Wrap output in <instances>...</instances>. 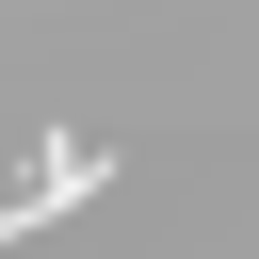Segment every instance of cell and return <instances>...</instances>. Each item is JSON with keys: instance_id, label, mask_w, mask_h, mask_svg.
Segmentation results:
<instances>
[{"instance_id": "6da1fadb", "label": "cell", "mask_w": 259, "mask_h": 259, "mask_svg": "<svg viewBox=\"0 0 259 259\" xmlns=\"http://www.w3.org/2000/svg\"><path fill=\"white\" fill-rule=\"evenodd\" d=\"M81 194H113V146H65V130H49V146H32V194H16V210H81Z\"/></svg>"}, {"instance_id": "7a4b0ae2", "label": "cell", "mask_w": 259, "mask_h": 259, "mask_svg": "<svg viewBox=\"0 0 259 259\" xmlns=\"http://www.w3.org/2000/svg\"><path fill=\"white\" fill-rule=\"evenodd\" d=\"M16 227H32V210H0V243H16Z\"/></svg>"}]
</instances>
